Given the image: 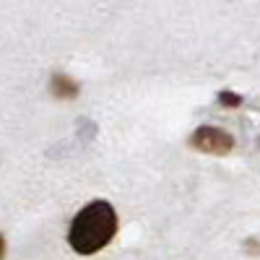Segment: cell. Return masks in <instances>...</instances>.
<instances>
[{"label":"cell","instance_id":"obj_4","mask_svg":"<svg viewBox=\"0 0 260 260\" xmlns=\"http://www.w3.org/2000/svg\"><path fill=\"white\" fill-rule=\"evenodd\" d=\"M219 99H221V104H229V107H232V104H240V96H232L229 91H224Z\"/></svg>","mask_w":260,"mask_h":260},{"label":"cell","instance_id":"obj_1","mask_svg":"<svg viewBox=\"0 0 260 260\" xmlns=\"http://www.w3.org/2000/svg\"><path fill=\"white\" fill-rule=\"evenodd\" d=\"M117 234V213L107 201H94L83 206L68 232V245L78 255H94L112 242Z\"/></svg>","mask_w":260,"mask_h":260},{"label":"cell","instance_id":"obj_3","mask_svg":"<svg viewBox=\"0 0 260 260\" xmlns=\"http://www.w3.org/2000/svg\"><path fill=\"white\" fill-rule=\"evenodd\" d=\"M52 91H55L57 96H76V94H78V86H76V81H71L68 76L55 73V76H52Z\"/></svg>","mask_w":260,"mask_h":260},{"label":"cell","instance_id":"obj_5","mask_svg":"<svg viewBox=\"0 0 260 260\" xmlns=\"http://www.w3.org/2000/svg\"><path fill=\"white\" fill-rule=\"evenodd\" d=\"M3 255H6V240H3V234H0V260H3Z\"/></svg>","mask_w":260,"mask_h":260},{"label":"cell","instance_id":"obj_2","mask_svg":"<svg viewBox=\"0 0 260 260\" xmlns=\"http://www.w3.org/2000/svg\"><path fill=\"white\" fill-rule=\"evenodd\" d=\"M190 146L203 151V154H216V156H224L234 148V138L229 133L219 127H198L190 138Z\"/></svg>","mask_w":260,"mask_h":260}]
</instances>
